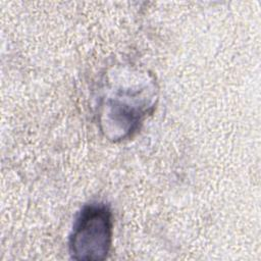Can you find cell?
<instances>
[{"label":"cell","instance_id":"cell-1","mask_svg":"<svg viewBox=\"0 0 261 261\" xmlns=\"http://www.w3.org/2000/svg\"><path fill=\"white\" fill-rule=\"evenodd\" d=\"M111 213L105 205L86 207L74 225L69 248L77 260H103L111 244Z\"/></svg>","mask_w":261,"mask_h":261}]
</instances>
